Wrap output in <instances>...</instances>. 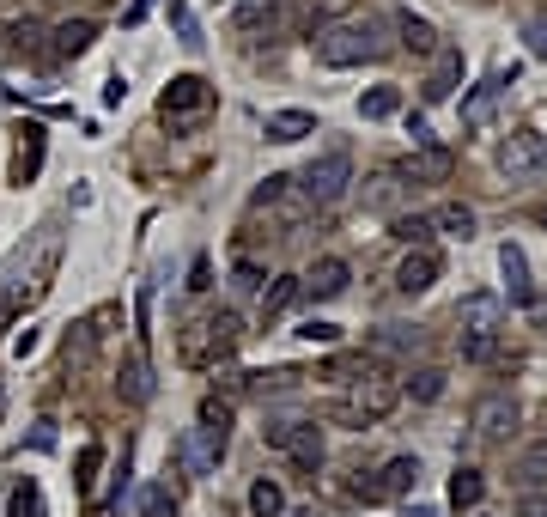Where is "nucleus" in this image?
<instances>
[{
  "label": "nucleus",
  "mask_w": 547,
  "mask_h": 517,
  "mask_svg": "<svg viewBox=\"0 0 547 517\" xmlns=\"http://www.w3.org/2000/svg\"><path fill=\"white\" fill-rule=\"evenodd\" d=\"M310 49H317L323 67H359V61L389 55V37H383L377 19H335V25L310 31Z\"/></svg>",
  "instance_id": "1"
},
{
  "label": "nucleus",
  "mask_w": 547,
  "mask_h": 517,
  "mask_svg": "<svg viewBox=\"0 0 547 517\" xmlns=\"http://www.w3.org/2000/svg\"><path fill=\"white\" fill-rule=\"evenodd\" d=\"M396 402H402V384L365 365V378H353V390L341 396L335 420H341L347 432H365V426H377V420H389V414H396Z\"/></svg>",
  "instance_id": "2"
},
{
  "label": "nucleus",
  "mask_w": 547,
  "mask_h": 517,
  "mask_svg": "<svg viewBox=\"0 0 547 517\" xmlns=\"http://www.w3.org/2000/svg\"><path fill=\"white\" fill-rule=\"evenodd\" d=\"M262 438H268L274 451H286L304 475H317V469H323V426H310V420H268Z\"/></svg>",
  "instance_id": "3"
},
{
  "label": "nucleus",
  "mask_w": 547,
  "mask_h": 517,
  "mask_svg": "<svg viewBox=\"0 0 547 517\" xmlns=\"http://www.w3.org/2000/svg\"><path fill=\"white\" fill-rule=\"evenodd\" d=\"M347 183H353V153H323V159H310L304 165V177H298V189H304V201H317V207H329V201H341L347 195Z\"/></svg>",
  "instance_id": "4"
},
{
  "label": "nucleus",
  "mask_w": 547,
  "mask_h": 517,
  "mask_svg": "<svg viewBox=\"0 0 547 517\" xmlns=\"http://www.w3.org/2000/svg\"><path fill=\"white\" fill-rule=\"evenodd\" d=\"M207 110H213V86L201 80V73H177V80L165 86V98H159V116L165 122H195Z\"/></svg>",
  "instance_id": "5"
},
{
  "label": "nucleus",
  "mask_w": 547,
  "mask_h": 517,
  "mask_svg": "<svg viewBox=\"0 0 547 517\" xmlns=\"http://www.w3.org/2000/svg\"><path fill=\"white\" fill-rule=\"evenodd\" d=\"M541 165H547V134L517 128V134L499 140V171H505V177H529V171H541Z\"/></svg>",
  "instance_id": "6"
},
{
  "label": "nucleus",
  "mask_w": 547,
  "mask_h": 517,
  "mask_svg": "<svg viewBox=\"0 0 547 517\" xmlns=\"http://www.w3.org/2000/svg\"><path fill=\"white\" fill-rule=\"evenodd\" d=\"M511 432H517V402L511 396H481L475 402V438L481 445H499Z\"/></svg>",
  "instance_id": "7"
},
{
  "label": "nucleus",
  "mask_w": 547,
  "mask_h": 517,
  "mask_svg": "<svg viewBox=\"0 0 547 517\" xmlns=\"http://www.w3.org/2000/svg\"><path fill=\"white\" fill-rule=\"evenodd\" d=\"M499 323H505V305L493 299V292H468V299L456 305V329L462 335H499Z\"/></svg>",
  "instance_id": "8"
},
{
  "label": "nucleus",
  "mask_w": 547,
  "mask_h": 517,
  "mask_svg": "<svg viewBox=\"0 0 547 517\" xmlns=\"http://www.w3.org/2000/svg\"><path fill=\"white\" fill-rule=\"evenodd\" d=\"M347 280H353V268H347L341 256H323L317 268H310V274L298 280V292H304V299H341V292H347Z\"/></svg>",
  "instance_id": "9"
},
{
  "label": "nucleus",
  "mask_w": 547,
  "mask_h": 517,
  "mask_svg": "<svg viewBox=\"0 0 547 517\" xmlns=\"http://www.w3.org/2000/svg\"><path fill=\"white\" fill-rule=\"evenodd\" d=\"M195 438H201V451L219 463V457H225V438H231V402L207 396V402H201V426H195Z\"/></svg>",
  "instance_id": "10"
},
{
  "label": "nucleus",
  "mask_w": 547,
  "mask_h": 517,
  "mask_svg": "<svg viewBox=\"0 0 547 517\" xmlns=\"http://www.w3.org/2000/svg\"><path fill=\"white\" fill-rule=\"evenodd\" d=\"M505 86H511V73H505V67H499V73H487V80L462 98V128H487V116H493V104H499V92H505Z\"/></svg>",
  "instance_id": "11"
},
{
  "label": "nucleus",
  "mask_w": 547,
  "mask_h": 517,
  "mask_svg": "<svg viewBox=\"0 0 547 517\" xmlns=\"http://www.w3.org/2000/svg\"><path fill=\"white\" fill-rule=\"evenodd\" d=\"M450 171H456V159L444 153V146H432V140L420 146V153H414L408 165H396V177H402V183H444Z\"/></svg>",
  "instance_id": "12"
},
{
  "label": "nucleus",
  "mask_w": 547,
  "mask_h": 517,
  "mask_svg": "<svg viewBox=\"0 0 547 517\" xmlns=\"http://www.w3.org/2000/svg\"><path fill=\"white\" fill-rule=\"evenodd\" d=\"M432 280H438V256H432V244H426V250H408L402 268H396V292L420 299V292H432Z\"/></svg>",
  "instance_id": "13"
},
{
  "label": "nucleus",
  "mask_w": 547,
  "mask_h": 517,
  "mask_svg": "<svg viewBox=\"0 0 547 517\" xmlns=\"http://www.w3.org/2000/svg\"><path fill=\"white\" fill-rule=\"evenodd\" d=\"M414 481H420V457H389L371 487H377V499H402V493H414Z\"/></svg>",
  "instance_id": "14"
},
{
  "label": "nucleus",
  "mask_w": 547,
  "mask_h": 517,
  "mask_svg": "<svg viewBox=\"0 0 547 517\" xmlns=\"http://www.w3.org/2000/svg\"><path fill=\"white\" fill-rule=\"evenodd\" d=\"M49 37H55L49 49H55L61 61H73V55H86V49L98 43V25H92V19H61V25H55Z\"/></svg>",
  "instance_id": "15"
},
{
  "label": "nucleus",
  "mask_w": 547,
  "mask_h": 517,
  "mask_svg": "<svg viewBox=\"0 0 547 517\" xmlns=\"http://www.w3.org/2000/svg\"><path fill=\"white\" fill-rule=\"evenodd\" d=\"M177 353H183V365H213L225 347H219V335H213L207 317H201V323H189V329L177 335Z\"/></svg>",
  "instance_id": "16"
},
{
  "label": "nucleus",
  "mask_w": 547,
  "mask_h": 517,
  "mask_svg": "<svg viewBox=\"0 0 547 517\" xmlns=\"http://www.w3.org/2000/svg\"><path fill=\"white\" fill-rule=\"evenodd\" d=\"M37 171H43V128L25 122L19 128V146H13V183H31Z\"/></svg>",
  "instance_id": "17"
},
{
  "label": "nucleus",
  "mask_w": 547,
  "mask_h": 517,
  "mask_svg": "<svg viewBox=\"0 0 547 517\" xmlns=\"http://www.w3.org/2000/svg\"><path fill=\"white\" fill-rule=\"evenodd\" d=\"M304 134H317V116H310V110H274V116H268V140L292 146V140H304Z\"/></svg>",
  "instance_id": "18"
},
{
  "label": "nucleus",
  "mask_w": 547,
  "mask_h": 517,
  "mask_svg": "<svg viewBox=\"0 0 547 517\" xmlns=\"http://www.w3.org/2000/svg\"><path fill=\"white\" fill-rule=\"evenodd\" d=\"M280 13H286V0H238V31H274L280 25Z\"/></svg>",
  "instance_id": "19"
},
{
  "label": "nucleus",
  "mask_w": 547,
  "mask_h": 517,
  "mask_svg": "<svg viewBox=\"0 0 547 517\" xmlns=\"http://www.w3.org/2000/svg\"><path fill=\"white\" fill-rule=\"evenodd\" d=\"M432 232H444V238H475V207H468V201H444L432 213Z\"/></svg>",
  "instance_id": "20"
},
{
  "label": "nucleus",
  "mask_w": 547,
  "mask_h": 517,
  "mask_svg": "<svg viewBox=\"0 0 547 517\" xmlns=\"http://www.w3.org/2000/svg\"><path fill=\"white\" fill-rule=\"evenodd\" d=\"M499 268H505V280H511V305H529L535 292H529V256L517 250V244H505L499 250Z\"/></svg>",
  "instance_id": "21"
},
{
  "label": "nucleus",
  "mask_w": 547,
  "mask_h": 517,
  "mask_svg": "<svg viewBox=\"0 0 547 517\" xmlns=\"http://www.w3.org/2000/svg\"><path fill=\"white\" fill-rule=\"evenodd\" d=\"M396 31H402V49H408V55H432V49H438V31H432L420 13H396Z\"/></svg>",
  "instance_id": "22"
},
{
  "label": "nucleus",
  "mask_w": 547,
  "mask_h": 517,
  "mask_svg": "<svg viewBox=\"0 0 547 517\" xmlns=\"http://www.w3.org/2000/svg\"><path fill=\"white\" fill-rule=\"evenodd\" d=\"M456 80H462V55L450 49V55H438V67H432V80H426V104H444V98L456 92Z\"/></svg>",
  "instance_id": "23"
},
{
  "label": "nucleus",
  "mask_w": 547,
  "mask_h": 517,
  "mask_svg": "<svg viewBox=\"0 0 547 517\" xmlns=\"http://www.w3.org/2000/svg\"><path fill=\"white\" fill-rule=\"evenodd\" d=\"M481 493H487V475H481V469H456V475H450V505H456V511H475Z\"/></svg>",
  "instance_id": "24"
},
{
  "label": "nucleus",
  "mask_w": 547,
  "mask_h": 517,
  "mask_svg": "<svg viewBox=\"0 0 547 517\" xmlns=\"http://www.w3.org/2000/svg\"><path fill=\"white\" fill-rule=\"evenodd\" d=\"M250 511H256V517H280V511H286V487H280L274 475L250 481Z\"/></svg>",
  "instance_id": "25"
},
{
  "label": "nucleus",
  "mask_w": 547,
  "mask_h": 517,
  "mask_svg": "<svg viewBox=\"0 0 547 517\" xmlns=\"http://www.w3.org/2000/svg\"><path fill=\"white\" fill-rule=\"evenodd\" d=\"M517 487H523V493H529V487H547V438L517 457Z\"/></svg>",
  "instance_id": "26"
},
{
  "label": "nucleus",
  "mask_w": 547,
  "mask_h": 517,
  "mask_svg": "<svg viewBox=\"0 0 547 517\" xmlns=\"http://www.w3.org/2000/svg\"><path fill=\"white\" fill-rule=\"evenodd\" d=\"M396 110H402V92H396V86H371V92L359 98V116H365V122H383V116H396Z\"/></svg>",
  "instance_id": "27"
},
{
  "label": "nucleus",
  "mask_w": 547,
  "mask_h": 517,
  "mask_svg": "<svg viewBox=\"0 0 547 517\" xmlns=\"http://www.w3.org/2000/svg\"><path fill=\"white\" fill-rule=\"evenodd\" d=\"M116 390H122L128 402H146V396H152V372H146V359H140V353H134V359L122 365V378H116Z\"/></svg>",
  "instance_id": "28"
},
{
  "label": "nucleus",
  "mask_w": 547,
  "mask_h": 517,
  "mask_svg": "<svg viewBox=\"0 0 547 517\" xmlns=\"http://www.w3.org/2000/svg\"><path fill=\"white\" fill-rule=\"evenodd\" d=\"M389 232H396L408 250H426V244H432V213H408V219H396Z\"/></svg>",
  "instance_id": "29"
},
{
  "label": "nucleus",
  "mask_w": 547,
  "mask_h": 517,
  "mask_svg": "<svg viewBox=\"0 0 547 517\" xmlns=\"http://www.w3.org/2000/svg\"><path fill=\"white\" fill-rule=\"evenodd\" d=\"M7 517H43V487L37 481H19L13 499H7Z\"/></svg>",
  "instance_id": "30"
},
{
  "label": "nucleus",
  "mask_w": 547,
  "mask_h": 517,
  "mask_svg": "<svg viewBox=\"0 0 547 517\" xmlns=\"http://www.w3.org/2000/svg\"><path fill=\"white\" fill-rule=\"evenodd\" d=\"M292 299H298V280H292V274H280V280H274V286L262 292V317H280V311H286Z\"/></svg>",
  "instance_id": "31"
},
{
  "label": "nucleus",
  "mask_w": 547,
  "mask_h": 517,
  "mask_svg": "<svg viewBox=\"0 0 547 517\" xmlns=\"http://www.w3.org/2000/svg\"><path fill=\"white\" fill-rule=\"evenodd\" d=\"M177 511V493L165 487V481H152L146 493H140V517H171Z\"/></svg>",
  "instance_id": "32"
},
{
  "label": "nucleus",
  "mask_w": 547,
  "mask_h": 517,
  "mask_svg": "<svg viewBox=\"0 0 547 517\" xmlns=\"http://www.w3.org/2000/svg\"><path fill=\"white\" fill-rule=\"evenodd\" d=\"M171 25H177V43L183 49H201V25H195V13L183 7V0H171Z\"/></svg>",
  "instance_id": "33"
},
{
  "label": "nucleus",
  "mask_w": 547,
  "mask_h": 517,
  "mask_svg": "<svg viewBox=\"0 0 547 517\" xmlns=\"http://www.w3.org/2000/svg\"><path fill=\"white\" fill-rule=\"evenodd\" d=\"M408 396H414V402H438V396H444V372H432V365H426V372H414V378H408Z\"/></svg>",
  "instance_id": "34"
},
{
  "label": "nucleus",
  "mask_w": 547,
  "mask_h": 517,
  "mask_svg": "<svg viewBox=\"0 0 547 517\" xmlns=\"http://www.w3.org/2000/svg\"><path fill=\"white\" fill-rule=\"evenodd\" d=\"M0 37H7L13 49H37V37H43V25H37V19H13V25H0Z\"/></svg>",
  "instance_id": "35"
},
{
  "label": "nucleus",
  "mask_w": 547,
  "mask_h": 517,
  "mask_svg": "<svg viewBox=\"0 0 547 517\" xmlns=\"http://www.w3.org/2000/svg\"><path fill=\"white\" fill-rule=\"evenodd\" d=\"M493 353H499V335H462V359L468 365H487Z\"/></svg>",
  "instance_id": "36"
},
{
  "label": "nucleus",
  "mask_w": 547,
  "mask_h": 517,
  "mask_svg": "<svg viewBox=\"0 0 547 517\" xmlns=\"http://www.w3.org/2000/svg\"><path fill=\"white\" fill-rule=\"evenodd\" d=\"M98 463H104V445H86V451H80V475H73V481L92 487V481H98Z\"/></svg>",
  "instance_id": "37"
},
{
  "label": "nucleus",
  "mask_w": 547,
  "mask_h": 517,
  "mask_svg": "<svg viewBox=\"0 0 547 517\" xmlns=\"http://www.w3.org/2000/svg\"><path fill=\"white\" fill-rule=\"evenodd\" d=\"M517 517H547V487H529V493L517 499Z\"/></svg>",
  "instance_id": "38"
},
{
  "label": "nucleus",
  "mask_w": 547,
  "mask_h": 517,
  "mask_svg": "<svg viewBox=\"0 0 547 517\" xmlns=\"http://www.w3.org/2000/svg\"><path fill=\"white\" fill-rule=\"evenodd\" d=\"M231 286H238V292H256V286H262V268H256V262H238V268H231Z\"/></svg>",
  "instance_id": "39"
},
{
  "label": "nucleus",
  "mask_w": 547,
  "mask_h": 517,
  "mask_svg": "<svg viewBox=\"0 0 547 517\" xmlns=\"http://www.w3.org/2000/svg\"><path fill=\"white\" fill-rule=\"evenodd\" d=\"M298 335H304V341H323V347H329V341H335L341 329H335V323H317V317H310V323H304Z\"/></svg>",
  "instance_id": "40"
},
{
  "label": "nucleus",
  "mask_w": 547,
  "mask_h": 517,
  "mask_svg": "<svg viewBox=\"0 0 547 517\" xmlns=\"http://www.w3.org/2000/svg\"><path fill=\"white\" fill-rule=\"evenodd\" d=\"M523 37H529V55H547V19H535Z\"/></svg>",
  "instance_id": "41"
},
{
  "label": "nucleus",
  "mask_w": 547,
  "mask_h": 517,
  "mask_svg": "<svg viewBox=\"0 0 547 517\" xmlns=\"http://www.w3.org/2000/svg\"><path fill=\"white\" fill-rule=\"evenodd\" d=\"M189 286H195V292H207V286H213V268H207V256L189 268Z\"/></svg>",
  "instance_id": "42"
},
{
  "label": "nucleus",
  "mask_w": 547,
  "mask_h": 517,
  "mask_svg": "<svg viewBox=\"0 0 547 517\" xmlns=\"http://www.w3.org/2000/svg\"><path fill=\"white\" fill-rule=\"evenodd\" d=\"M122 98H128V80H122V73H116V80L104 86V104H122Z\"/></svg>",
  "instance_id": "43"
},
{
  "label": "nucleus",
  "mask_w": 547,
  "mask_h": 517,
  "mask_svg": "<svg viewBox=\"0 0 547 517\" xmlns=\"http://www.w3.org/2000/svg\"><path fill=\"white\" fill-rule=\"evenodd\" d=\"M408 134H414V146H426V140H432V128H426V116H408Z\"/></svg>",
  "instance_id": "44"
},
{
  "label": "nucleus",
  "mask_w": 547,
  "mask_h": 517,
  "mask_svg": "<svg viewBox=\"0 0 547 517\" xmlns=\"http://www.w3.org/2000/svg\"><path fill=\"white\" fill-rule=\"evenodd\" d=\"M146 7H152V0H134V7L122 13V25H140V19H146Z\"/></svg>",
  "instance_id": "45"
},
{
  "label": "nucleus",
  "mask_w": 547,
  "mask_h": 517,
  "mask_svg": "<svg viewBox=\"0 0 547 517\" xmlns=\"http://www.w3.org/2000/svg\"><path fill=\"white\" fill-rule=\"evenodd\" d=\"M280 517H310V511H304V505H286V511H280Z\"/></svg>",
  "instance_id": "46"
},
{
  "label": "nucleus",
  "mask_w": 547,
  "mask_h": 517,
  "mask_svg": "<svg viewBox=\"0 0 547 517\" xmlns=\"http://www.w3.org/2000/svg\"><path fill=\"white\" fill-rule=\"evenodd\" d=\"M475 517H487V511H475Z\"/></svg>",
  "instance_id": "47"
},
{
  "label": "nucleus",
  "mask_w": 547,
  "mask_h": 517,
  "mask_svg": "<svg viewBox=\"0 0 547 517\" xmlns=\"http://www.w3.org/2000/svg\"><path fill=\"white\" fill-rule=\"evenodd\" d=\"M541 219H547V207H541Z\"/></svg>",
  "instance_id": "48"
}]
</instances>
